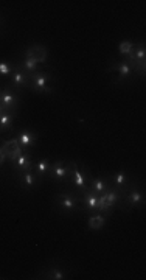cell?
<instances>
[{
  "mask_svg": "<svg viewBox=\"0 0 146 280\" xmlns=\"http://www.w3.org/2000/svg\"><path fill=\"white\" fill-rule=\"evenodd\" d=\"M41 277L42 279H51V280H62V279H67V274H65V271L62 270V268L50 266L44 273H41Z\"/></svg>",
  "mask_w": 146,
  "mask_h": 280,
  "instance_id": "17",
  "label": "cell"
},
{
  "mask_svg": "<svg viewBox=\"0 0 146 280\" xmlns=\"http://www.w3.org/2000/svg\"><path fill=\"white\" fill-rule=\"evenodd\" d=\"M9 86L17 92H24V89H30V76L24 69L19 66H14L13 73L9 75Z\"/></svg>",
  "mask_w": 146,
  "mask_h": 280,
  "instance_id": "4",
  "label": "cell"
},
{
  "mask_svg": "<svg viewBox=\"0 0 146 280\" xmlns=\"http://www.w3.org/2000/svg\"><path fill=\"white\" fill-rule=\"evenodd\" d=\"M33 165H35V160H33V156H31V153H28V151H24L16 160H13V168L17 174L33 170Z\"/></svg>",
  "mask_w": 146,
  "mask_h": 280,
  "instance_id": "10",
  "label": "cell"
},
{
  "mask_svg": "<svg viewBox=\"0 0 146 280\" xmlns=\"http://www.w3.org/2000/svg\"><path fill=\"white\" fill-rule=\"evenodd\" d=\"M132 47H134L132 42H129V41H123V42L120 44V47H118V53H120L121 56H125V58H126V56L131 53Z\"/></svg>",
  "mask_w": 146,
  "mask_h": 280,
  "instance_id": "22",
  "label": "cell"
},
{
  "mask_svg": "<svg viewBox=\"0 0 146 280\" xmlns=\"http://www.w3.org/2000/svg\"><path fill=\"white\" fill-rule=\"evenodd\" d=\"M30 89L33 92H41V93H51L53 87L50 86L51 83V75L46 73V72H35L30 73Z\"/></svg>",
  "mask_w": 146,
  "mask_h": 280,
  "instance_id": "3",
  "label": "cell"
},
{
  "mask_svg": "<svg viewBox=\"0 0 146 280\" xmlns=\"http://www.w3.org/2000/svg\"><path fill=\"white\" fill-rule=\"evenodd\" d=\"M20 67L24 69L28 75L30 73H35V72H39V63L33 60V58H27L25 56V60L20 63Z\"/></svg>",
  "mask_w": 146,
  "mask_h": 280,
  "instance_id": "20",
  "label": "cell"
},
{
  "mask_svg": "<svg viewBox=\"0 0 146 280\" xmlns=\"http://www.w3.org/2000/svg\"><path fill=\"white\" fill-rule=\"evenodd\" d=\"M109 179H110L112 187L117 190H121V192H128V190L132 189V187H136V184L129 179L126 171H117L114 174H110Z\"/></svg>",
  "mask_w": 146,
  "mask_h": 280,
  "instance_id": "7",
  "label": "cell"
},
{
  "mask_svg": "<svg viewBox=\"0 0 146 280\" xmlns=\"http://www.w3.org/2000/svg\"><path fill=\"white\" fill-rule=\"evenodd\" d=\"M13 69H14V64L11 63H6V61H0V76H8L13 73Z\"/></svg>",
  "mask_w": 146,
  "mask_h": 280,
  "instance_id": "21",
  "label": "cell"
},
{
  "mask_svg": "<svg viewBox=\"0 0 146 280\" xmlns=\"http://www.w3.org/2000/svg\"><path fill=\"white\" fill-rule=\"evenodd\" d=\"M98 196L97 193L91 192V190H86L81 198H83V206H84V210L87 212H91L92 215L94 213H98Z\"/></svg>",
  "mask_w": 146,
  "mask_h": 280,
  "instance_id": "14",
  "label": "cell"
},
{
  "mask_svg": "<svg viewBox=\"0 0 146 280\" xmlns=\"http://www.w3.org/2000/svg\"><path fill=\"white\" fill-rule=\"evenodd\" d=\"M145 58H146V50H145V44H134L131 53L125 58L128 63L132 66H143L145 64Z\"/></svg>",
  "mask_w": 146,
  "mask_h": 280,
  "instance_id": "11",
  "label": "cell"
},
{
  "mask_svg": "<svg viewBox=\"0 0 146 280\" xmlns=\"http://www.w3.org/2000/svg\"><path fill=\"white\" fill-rule=\"evenodd\" d=\"M87 226L91 230H101L106 226V216L103 213H94L91 218H89Z\"/></svg>",
  "mask_w": 146,
  "mask_h": 280,
  "instance_id": "19",
  "label": "cell"
},
{
  "mask_svg": "<svg viewBox=\"0 0 146 280\" xmlns=\"http://www.w3.org/2000/svg\"><path fill=\"white\" fill-rule=\"evenodd\" d=\"M25 56L27 58H33V60L38 61L39 64H46L47 63V58H49L47 50L44 49L42 45H38V44L28 47V49L25 50Z\"/></svg>",
  "mask_w": 146,
  "mask_h": 280,
  "instance_id": "13",
  "label": "cell"
},
{
  "mask_svg": "<svg viewBox=\"0 0 146 280\" xmlns=\"http://www.w3.org/2000/svg\"><path fill=\"white\" fill-rule=\"evenodd\" d=\"M54 206L67 215L75 212V210H84L81 195H78L76 192H69V190L54 195Z\"/></svg>",
  "mask_w": 146,
  "mask_h": 280,
  "instance_id": "2",
  "label": "cell"
},
{
  "mask_svg": "<svg viewBox=\"0 0 146 280\" xmlns=\"http://www.w3.org/2000/svg\"><path fill=\"white\" fill-rule=\"evenodd\" d=\"M50 167H51V160L49 157H44V159L35 162V165H33V173H35L38 178H41L44 181L49 176Z\"/></svg>",
  "mask_w": 146,
  "mask_h": 280,
  "instance_id": "16",
  "label": "cell"
},
{
  "mask_svg": "<svg viewBox=\"0 0 146 280\" xmlns=\"http://www.w3.org/2000/svg\"><path fill=\"white\" fill-rule=\"evenodd\" d=\"M16 139H17L20 148L24 149V151H27L28 148H33V146L36 145V134L33 133V131H30V130L20 131Z\"/></svg>",
  "mask_w": 146,
  "mask_h": 280,
  "instance_id": "15",
  "label": "cell"
},
{
  "mask_svg": "<svg viewBox=\"0 0 146 280\" xmlns=\"http://www.w3.org/2000/svg\"><path fill=\"white\" fill-rule=\"evenodd\" d=\"M17 178H19V187L20 189H25V190L35 189V187L42 181L41 178H38L36 174L33 173V170H28V171L17 174Z\"/></svg>",
  "mask_w": 146,
  "mask_h": 280,
  "instance_id": "12",
  "label": "cell"
},
{
  "mask_svg": "<svg viewBox=\"0 0 146 280\" xmlns=\"http://www.w3.org/2000/svg\"><path fill=\"white\" fill-rule=\"evenodd\" d=\"M5 111H9V109H5V108L2 106V104H0V114H2V112H5Z\"/></svg>",
  "mask_w": 146,
  "mask_h": 280,
  "instance_id": "24",
  "label": "cell"
},
{
  "mask_svg": "<svg viewBox=\"0 0 146 280\" xmlns=\"http://www.w3.org/2000/svg\"><path fill=\"white\" fill-rule=\"evenodd\" d=\"M112 189V184H110V179L109 178H91L87 182V190H91L97 195H103V193H107L109 190Z\"/></svg>",
  "mask_w": 146,
  "mask_h": 280,
  "instance_id": "9",
  "label": "cell"
},
{
  "mask_svg": "<svg viewBox=\"0 0 146 280\" xmlns=\"http://www.w3.org/2000/svg\"><path fill=\"white\" fill-rule=\"evenodd\" d=\"M5 160H6V157H5V154L2 153V149H0V167L3 165V163H5Z\"/></svg>",
  "mask_w": 146,
  "mask_h": 280,
  "instance_id": "23",
  "label": "cell"
},
{
  "mask_svg": "<svg viewBox=\"0 0 146 280\" xmlns=\"http://www.w3.org/2000/svg\"><path fill=\"white\" fill-rule=\"evenodd\" d=\"M16 119V112L14 111H5L0 114V133H5L8 131L11 125H13Z\"/></svg>",
  "mask_w": 146,
  "mask_h": 280,
  "instance_id": "18",
  "label": "cell"
},
{
  "mask_svg": "<svg viewBox=\"0 0 146 280\" xmlns=\"http://www.w3.org/2000/svg\"><path fill=\"white\" fill-rule=\"evenodd\" d=\"M67 173H69V184L73 187V192L83 195L87 190V182L92 178L91 168L80 162H67Z\"/></svg>",
  "mask_w": 146,
  "mask_h": 280,
  "instance_id": "1",
  "label": "cell"
},
{
  "mask_svg": "<svg viewBox=\"0 0 146 280\" xmlns=\"http://www.w3.org/2000/svg\"><path fill=\"white\" fill-rule=\"evenodd\" d=\"M0 104H2L5 109L17 112V108L20 104V92L14 90L8 84L3 90H0Z\"/></svg>",
  "mask_w": 146,
  "mask_h": 280,
  "instance_id": "5",
  "label": "cell"
},
{
  "mask_svg": "<svg viewBox=\"0 0 146 280\" xmlns=\"http://www.w3.org/2000/svg\"><path fill=\"white\" fill-rule=\"evenodd\" d=\"M50 178L59 184H69V173H67V160H54L50 167Z\"/></svg>",
  "mask_w": 146,
  "mask_h": 280,
  "instance_id": "6",
  "label": "cell"
},
{
  "mask_svg": "<svg viewBox=\"0 0 146 280\" xmlns=\"http://www.w3.org/2000/svg\"><path fill=\"white\" fill-rule=\"evenodd\" d=\"M0 149H2V153L5 154L6 160H11V162L16 160L22 153H24V149L20 148L16 137L5 140V142L2 143V146H0Z\"/></svg>",
  "mask_w": 146,
  "mask_h": 280,
  "instance_id": "8",
  "label": "cell"
},
{
  "mask_svg": "<svg viewBox=\"0 0 146 280\" xmlns=\"http://www.w3.org/2000/svg\"><path fill=\"white\" fill-rule=\"evenodd\" d=\"M0 28H2V17H0Z\"/></svg>",
  "mask_w": 146,
  "mask_h": 280,
  "instance_id": "25",
  "label": "cell"
}]
</instances>
